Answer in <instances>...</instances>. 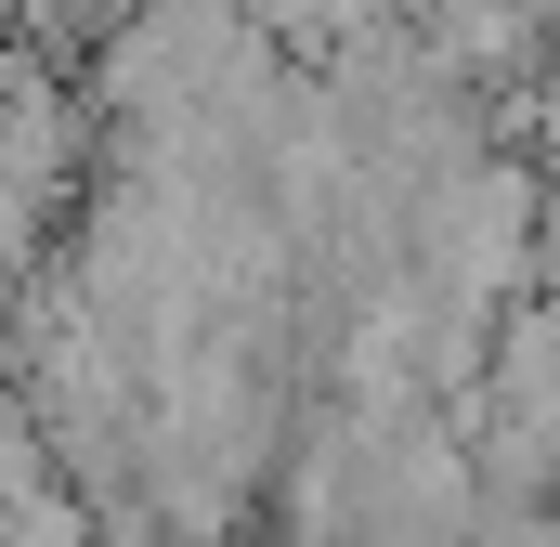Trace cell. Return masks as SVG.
Segmentation results:
<instances>
[{"label": "cell", "instance_id": "1", "mask_svg": "<svg viewBox=\"0 0 560 547\" xmlns=\"http://www.w3.org/2000/svg\"><path fill=\"white\" fill-rule=\"evenodd\" d=\"M39 496H66L52 482V443H39V417L13 405V379H0V509H39Z\"/></svg>", "mask_w": 560, "mask_h": 547}, {"label": "cell", "instance_id": "2", "mask_svg": "<svg viewBox=\"0 0 560 547\" xmlns=\"http://www.w3.org/2000/svg\"><path fill=\"white\" fill-rule=\"evenodd\" d=\"M92 547H156V535H92Z\"/></svg>", "mask_w": 560, "mask_h": 547}]
</instances>
